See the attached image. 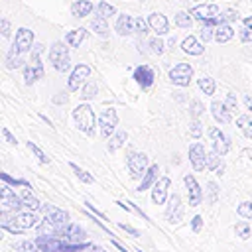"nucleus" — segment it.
Listing matches in <instances>:
<instances>
[{
    "instance_id": "f257e3e1",
    "label": "nucleus",
    "mask_w": 252,
    "mask_h": 252,
    "mask_svg": "<svg viewBox=\"0 0 252 252\" xmlns=\"http://www.w3.org/2000/svg\"><path fill=\"white\" fill-rule=\"evenodd\" d=\"M47 230H49L51 234H55V236L63 238L65 242L79 244V242H85V240H87V230H85L83 226L75 224V222H65V224H59V226L49 224V228H47ZM49 232H47V234H49Z\"/></svg>"
},
{
    "instance_id": "f03ea898",
    "label": "nucleus",
    "mask_w": 252,
    "mask_h": 252,
    "mask_svg": "<svg viewBox=\"0 0 252 252\" xmlns=\"http://www.w3.org/2000/svg\"><path fill=\"white\" fill-rule=\"evenodd\" d=\"M73 118H75V124H77V128L81 132H85L87 136H93L94 134L96 120H94V112H93V108L89 104H79L73 110Z\"/></svg>"
},
{
    "instance_id": "7ed1b4c3",
    "label": "nucleus",
    "mask_w": 252,
    "mask_h": 252,
    "mask_svg": "<svg viewBox=\"0 0 252 252\" xmlns=\"http://www.w3.org/2000/svg\"><path fill=\"white\" fill-rule=\"evenodd\" d=\"M33 47V32L28 30V28H20L16 32V37H14V43L8 51L6 57H18V55H24L26 51H32Z\"/></svg>"
},
{
    "instance_id": "20e7f679",
    "label": "nucleus",
    "mask_w": 252,
    "mask_h": 252,
    "mask_svg": "<svg viewBox=\"0 0 252 252\" xmlns=\"http://www.w3.org/2000/svg\"><path fill=\"white\" fill-rule=\"evenodd\" d=\"M49 61L51 65L59 71V73H67L71 69V59H69V49L61 43V41H55L51 47H49Z\"/></svg>"
},
{
    "instance_id": "39448f33",
    "label": "nucleus",
    "mask_w": 252,
    "mask_h": 252,
    "mask_svg": "<svg viewBox=\"0 0 252 252\" xmlns=\"http://www.w3.org/2000/svg\"><path fill=\"white\" fill-rule=\"evenodd\" d=\"M126 163H128V171L132 179H140L148 171V156L142 152H130Z\"/></svg>"
},
{
    "instance_id": "423d86ee",
    "label": "nucleus",
    "mask_w": 252,
    "mask_h": 252,
    "mask_svg": "<svg viewBox=\"0 0 252 252\" xmlns=\"http://www.w3.org/2000/svg\"><path fill=\"white\" fill-rule=\"evenodd\" d=\"M98 126H100V136L102 138H110L118 126V114L114 108H104L98 116Z\"/></svg>"
},
{
    "instance_id": "0eeeda50",
    "label": "nucleus",
    "mask_w": 252,
    "mask_h": 252,
    "mask_svg": "<svg viewBox=\"0 0 252 252\" xmlns=\"http://www.w3.org/2000/svg\"><path fill=\"white\" fill-rule=\"evenodd\" d=\"M193 77V67L189 63H177L169 69V81L177 87H187Z\"/></svg>"
},
{
    "instance_id": "6e6552de",
    "label": "nucleus",
    "mask_w": 252,
    "mask_h": 252,
    "mask_svg": "<svg viewBox=\"0 0 252 252\" xmlns=\"http://www.w3.org/2000/svg\"><path fill=\"white\" fill-rule=\"evenodd\" d=\"M41 213H43V222H47V224H53V226H59V224H65V222H69V213L67 211H63V209H59V207H55V205H49V203H45V205H41V209H39Z\"/></svg>"
},
{
    "instance_id": "1a4fd4ad",
    "label": "nucleus",
    "mask_w": 252,
    "mask_h": 252,
    "mask_svg": "<svg viewBox=\"0 0 252 252\" xmlns=\"http://www.w3.org/2000/svg\"><path fill=\"white\" fill-rule=\"evenodd\" d=\"M89 75H91V67L85 65V63H79V65L71 71V75H69L67 89H69V91H79V87H83V85L87 83Z\"/></svg>"
},
{
    "instance_id": "9d476101",
    "label": "nucleus",
    "mask_w": 252,
    "mask_h": 252,
    "mask_svg": "<svg viewBox=\"0 0 252 252\" xmlns=\"http://www.w3.org/2000/svg\"><path fill=\"white\" fill-rule=\"evenodd\" d=\"M209 138H211V142H213V150H217L220 156H226V154H228V150H230V140H228V136H226L220 128L211 126V128H209Z\"/></svg>"
},
{
    "instance_id": "9b49d317",
    "label": "nucleus",
    "mask_w": 252,
    "mask_h": 252,
    "mask_svg": "<svg viewBox=\"0 0 252 252\" xmlns=\"http://www.w3.org/2000/svg\"><path fill=\"white\" fill-rule=\"evenodd\" d=\"M0 205H2V211H14V213H18L22 207H24V203H22V199L10 189V183L8 185H4L2 187V197H0Z\"/></svg>"
},
{
    "instance_id": "f8f14e48",
    "label": "nucleus",
    "mask_w": 252,
    "mask_h": 252,
    "mask_svg": "<svg viewBox=\"0 0 252 252\" xmlns=\"http://www.w3.org/2000/svg\"><path fill=\"white\" fill-rule=\"evenodd\" d=\"M189 161H191L195 171H203L207 167V152H205V146L201 142H195L189 148Z\"/></svg>"
},
{
    "instance_id": "ddd939ff",
    "label": "nucleus",
    "mask_w": 252,
    "mask_h": 252,
    "mask_svg": "<svg viewBox=\"0 0 252 252\" xmlns=\"http://www.w3.org/2000/svg\"><path fill=\"white\" fill-rule=\"evenodd\" d=\"M165 219L171 224H177L183 219V205H181V197L177 193H173L169 197V203H167V209H165Z\"/></svg>"
},
{
    "instance_id": "4468645a",
    "label": "nucleus",
    "mask_w": 252,
    "mask_h": 252,
    "mask_svg": "<svg viewBox=\"0 0 252 252\" xmlns=\"http://www.w3.org/2000/svg\"><path fill=\"white\" fill-rule=\"evenodd\" d=\"M183 181H185V187H187V193H189V205H191V207L201 205V201H203V189H201V185L197 183V179L187 173V175L183 177Z\"/></svg>"
},
{
    "instance_id": "2eb2a0df",
    "label": "nucleus",
    "mask_w": 252,
    "mask_h": 252,
    "mask_svg": "<svg viewBox=\"0 0 252 252\" xmlns=\"http://www.w3.org/2000/svg\"><path fill=\"white\" fill-rule=\"evenodd\" d=\"M134 79L142 89H150L156 81V73L150 65H140V67L134 69Z\"/></svg>"
},
{
    "instance_id": "dca6fc26",
    "label": "nucleus",
    "mask_w": 252,
    "mask_h": 252,
    "mask_svg": "<svg viewBox=\"0 0 252 252\" xmlns=\"http://www.w3.org/2000/svg\"><path fill=\"white\" fill-rule=\"evenodd\" d=\"M169 185H171L169 177H159V179L154 183V187H152V201H154L156 205H163V203H165Z\"/></svg>"
},
{
    "instance_id": "f3484780",
    "label": "nucleus",
    "mask_w": 252,
    "mask_h": 252,
    "mask_svg": "<svg viewBox=\"0 0 252 252\" xmlns=\"http://www.w3.org/2000/svg\"><path fill=\"white\" fill-rule=\"evenodd\" d=\"M12 220H14V224H18L20 228H33V226H39V217L33 213V211H28V213H14V217H12Z\"/></svg>"
},
{
    "instance_id": "a211bd4d",
    "label": "nucleus",
    "mask_w": 252,
    "mask_h": 252,
    "mask_svg": "<svg viewBox=\"0 0 252 252\" xmlns=\"http://www.w3.org/2000/svg\"><path fill=\"white\" fill-rule=\"evenodd\" d=\"M148 24H150V28H152L158 35H165V33L169 32V22H167V18H165L163 14H159V12L150 14V16H148Z\"/></svg>"
},
{
    "instance_id": "6ab92c4d",
    "label": "nucleus",
    "mask_w": 252,
    "mask_h": 252,
    "mask_svg": "<svg viewBox=\"0 0 252 252\" xmlns=\"http://www.w3.org/2000/svg\"><path fill=\"white\" fill-rule=\"evenodd\" d=\"M220 14V10H219V6H215V4H199V6H195L193 10H191V16H195L197 20H201V22H205V20H209V18H217Z\"/></svg>"
},
{
    "instance_id": "aec40b11",
    "label": "nucleus",
    "mask_w": 252,
    "mask_h": 252,
    "mask_svg": "<svg viewBox=\"0 0 252 252\" xmlns=\"http://www.w3.org/2000/svg\"><path fill=\"white\" fill-rule=\"evenodd\" d=\"M211 112H213L215 120L220 122V124H228V122L232 120V112H230V108H228L224 102H220V100H215V102L211 104Z\"/></svg>"
},
{
    "instance_id": "412c9836",
    "label": "nucleus",
    "mask_w": 252,
    "mask_h": 252,
    "mask_svg": "<svg viewBox=\"0 0 252 252\" xmlns=\"http://www.w3.org/2000/svg\"><path fill=\"white\" fill-rule=\"evenodd\" d=\"M207 169H211L215 175H222L224 173V161H222V156L217 150L207 152Z\"/></svg>"
},
{
    "instance_id": "4be33fe9",
    "label": "nucleus",
    "mask_w": 252,
    "mask_h": 252,
    "mask_svg": "<svg viewBox=\"0 0 252 252\" xmlns=\"http://www.w3.org/2000/svg\"><path fill=\"white\" fill-rule=\"evenodd\" d=\"M134 22L136 18L128 16V14H118V20H116V32L120 35H128L134 32Z\"/></svg>"
},
{
    "instance_id": "5701e85b",
    "label": "nucleus",
    "mask_w": 252,
    "mask_h": 252,
    "mask_svg": "<svg viewBox=\"0 0 252 252\" xmlns=\"http://www.w3.org/2000/svg\"><path fill=\"white\" fill-rule=\"evenodd\" d=\"M181 49H183L185 53H189V55H201V53L205 51V45H203L195 35H189V37L183 39Z\"/></svg>"
},
{
    "instance_id": "b1692460",
    "label": "nucleus",
    "mask_w": 252,
    "mask_h": 252,
    "mask_svg": "<svg viewBox=\"0 0 252 252\" xmlns=\"http://www.w3.org/2000/svg\"><path fill=\"white\" fill-rule=\"evenodd\" d=\"M158 173H159V167H158L156 163H154V165H150V167H148V171H146V175L142 177V183L138 185V189H136V191H140V193H142V191L150 189V187L158 181Z\"/></svg>"
},
{
    "instance_id": "393cba45",
    "label": "nucleus",
    "mask_w": 252,
    "mask_h": 252,
    "mask_svg": "<svg viewBox=\"0 0 252 252\" xmlns=\"http://www.w3.org/2000/svg\"><path fill=\"white\" fill-rule=\"evenodd\" d=\"M93 8H94V4L89 2V0H77V2L71 4V12H73V16H77V18H85V16H89Z\"/></svg>"
},
{
    "instance_id": "a878e982",
    "label": "nucleus",
    "mask_w": 252,
    "mask_h": 252,
    "mask_svg": "<svg viewBox=\"0 0 252 252\" xmlns=\"http://www.w3.org/2000/svg\"><path fill=\"white\" fill-rule=\"evenodd\" d=\"M87 37V30L85 28H79V30H71L65 33V41L71 45V47H79L83 43V39Z\"/></svg>"
},
{
    "instance_id": "bb28decb",
    "label": "nucleus",
    "mask_w": 252,
    "mask_h": 252,
    "mask_svg": "<svg viewBox=\"0 0 252 252\" xmlns=\"http://www.w3.org/2000/svg\"><path fill=\"white\" fill-rule=\"evenodd\" d=\"M20 199H22L24 207H26V209H30V211H37V209H41V203H39V201L30 193V187H24V191H22Z\"/></svg>"
},
{
    "instance_id": "cd10ccee",
    "label": "nucleus",
    "mask_w": 252,
    "mask_h": 252,
    "mask_svg": "<svg viewBox=\"0 0 252 252\" xmlns=\"http://www.w3.org/2000/svg\"><path fill=\"white\" fill-rule=\"evenodd\" d=\"M232 35H234V30H232L228 24H220V26L215 30V39H217L219 43H226L228 39H232Z\"/></svg>"
},
{
    "instance_id": "c85d7f7f",
    "label": "nucleus",
    "mask_w": 252,
    "mask_h": 252,
    "mask_svg": "<svg viewBox=\"0 0 252 252\" xmlns=\"http://www.w3.org/2000/svg\"><path fill=\"white\" fill-rule=\"evenodd\" d=\"M43 77V69H37V67H32L30 63L26 65L24 69V79H26V85H33L37 79Z\"/></svg>"
},
{
    "instance_id": "c756f323",
    "label": "nucleus",
    "mask_w": 252,
    "mask_h": 252,
    "mask_svg": "<svg viewBox=\"0 0 252 252\" xmlns=\"http://www.w3.org/2000/svg\"><path fill=\"white\" fill-rule=\"evenodd\" d=\"M108 140H110V142H108V150H110V152H114V150H118V148H122V146H124V142L128 140V134H126L124 130H118V132H116V134H112Z\"/></svg>"
},
{
    "instance_id": "7c9ffc66",
    "label": "nucleus",
    "mask_w": 252,
    "mask_h": 252,
    "mask_svg": "<svg viewBox=\"0 0 252 252\" xmlns=\"http://www.w3.org/2000/svg\"><path fill=\"white\" fill-rule=\"evenodd\" d=\"M236 126L244 132V136H246V138H252V118H250L248 114L238 116V118H236Z\"/></svg>"
},
{
    "instance_id": "2f4dec72",
    "label": "nucleus",
    "mask_w": 252,
    "mask_h": 252,
    "mask_svg": "<svg viewBox=\"0 0 252 252\" xmlns=\"http://www.w3.org/2000/svg\"><path fill=\"white\" fill-rule=\"evenodd\" d=\"M14 248H16V252H43L39 246H37V242L33 240H20V242H16L14 244Z\"/></svg>"
},
{
    "instance_id": "473e14b6",
    "label": "nucleus",
    "mask_w": 252,
    "mask_h": 252,
    "mask_svg": "<svg viewBox=\"0 0 252 252\" xmlns=\"http://www.w3.org/2000/svg\"><path fill=\"white\" fill-rule=\"evenodd\" d=\"M96 91H98L96 83H94V81H87V83L83 85V89H81V98H83V100H91V98L96 96Z\"/></svg>"
},
{
    "instance_id": "72a5a7b5",
    "label": "nucleus",
    "mask_w": 252,
    "mask_h": 252,
    "mask_svg": "<svg viewBox=\"0 0 252 252\" xmlns=\"http://www.w3.org/2000/svg\"><path fill=\"white\" fill-rule=\"evenodd\" d=\"M91 28L98 33V35H102V37H106L108 35V26H106V18H100V16H94V20H93V24H91Z\"/></svg>"
},
{
    "instance_id": "f704fd0d",
    "label": "nucleus",
    "mask_w": 252,
    "mask_h": 252,
    "mask_svg": "<svg viewBox=\"0 0 252 252\" xmlns=\"http://www.w3.org/2000/svg\"><path fill=\"white\" fill-rule=\"evenodd\" d=\"M205 199H207V203L209 205H215L217 203V199H219V185L215 183V181H209L207 183V189H205Z\"/></svg>"
},
{
    "instance_id": "c9c22d12",
    "label": "nucleus",
    "mask_w": 252,
    "mask_h": 252,
    "mask_svg": "<svg viewBox=\"0 0 252 252\" xmlns=\"http://www.w3.org/2000/svg\"><path fill=\"white\" fill-rule=\"evenodd\" d=\"M94 10H96V16H100V18H108V16L116 14V8L112 4H108V2H98Z\"/></svg>"
},
{
    "instance_id": "e433bc0d",
    "label": "nucleus",
    "mask_w": 252,
    "mask_h": 252,
    "mask_svg": "<svg viewBox=\"0 0 252 252\" xmlns=\"http://www.w3.org/2000/svg\"><path fill=\"white\" fill-rule=\"evenodd\" d=\"M199 89H201L207 96H211V94L215 93V79H213V77H201V79H199Z\"/></svg>"
},
{
    "instance_id": "4c0bfd02",
    "label": "nucleus",
    "mask_w": 252,
    "mask_h": 252,
    "mask_svg": "<svg viewBox=\"0 0 252 252\" xmlns=\"http://www.w3.org/2000/svg\"><path fill=\"white\" fill-rule=\"evenodd\" d=\"M69 165H71V169L75 171V175H77V177H79V179H81L83 183H93V181H94V177H93V175H91L89 171L81 169V167H79L77 163H69Z\"/></svg>"
},
{
    "instance_id": "58836bf2",
    "label": "nucleus",
    "mask_w": 252,
    "mask_h": 252,
    "mask_svg": "<svg viewBox=\"0 0 252 252\" xmlns=\"http://www.w3.org/2000/svg\"><path fill=\"white\" fill-rule=\"evenodd\" d=\"M236 213H238L242 219L252 220V201H244V203H240L238 209H236Z\"/></svg>"
},
{
    "instance_id": "ea45409f",
    "label": "nucleus",
    "mask_w": 252,
    "mask_h": 252,
    "mask_svg": "<svg viewBox=\"0 0 252 252\" xmlns=\"http://www.w3.org/2000/svg\"><path fill=\"white\" fill-rule=\"evenodd\" d=\"M201 134H203V124L199 122V118H193L189 122V136L197 140V138H201Z\"/></svg>"
},
{
    "instance_id": "a19ab883",
    "label": "nucleus",
    "mask_w": 252,
    "mask_h": 252,
    "mask_svg": "<svg viewBox=\"0 0 252 252\" xmlns=\"http://www.w3.org/2000/svg\"><path fill=\"white\" fill-rule=\"evenodd\" d=\"M28 150H30V152H32V154H33L41 163H49V158H47V156L43 154V150H41L39 146H35L33 142H28Z\"/></svg>"
},
{
    "instance_id": "79ce46f5",
    "label": "nucleus",
    "mask_w": 252,
    "mask_h": 252,
    "mask_svg": "<svg viewBox=\"0 0 252 252\" xmlns=\"http://www.w3.org/2000/svg\"><path fill=\"white\" fill-rule=\"evenodd\" d=\"M234 230H236V236H240L242 240L250 238V224H248L246 220H240V222H236Z\"/></svg>"
},
{
    "instance_id": "37998d69",
    "label": "nucleus",
    "mask_w": 252,
    "mask_h": 252,
    "mask_svg": "<svg viewBox=\"0 0 252 252\" xmlns=\"http://www.w3.org/2000/svg\"><path fill=\"white\" fill-rule=\"evenodd\" d=\"M203 110H205V106H203V102H201V100L193 98V100L189 102V112H191V116H193V118H199V116L203 114Z\"/></svg>"
},
{
    "instance_id": "c03bdc74",
    "label": "nucleus",
    "mask_w": 252,
    "mask_h": 252,
    "mask_svg": "<svg viewBox=\"0 0 252 252\" xmlns=\"http://www.w3.org/2000/svg\"><path fill=\"white\" fill-rule=\"evenodd\" d=\"M240 39L242 41H252V18L244 20V28L240 32Z\"/></svg>"
},
{
    "instance_id": "a18cd8bd",
    "label": "nucleus",
    "mask_w": 252,
    "mask_h": 252,
    "mask_svg": "<svg viewBox=\"0 0 252 252\" xmlns=\"http://www.w3.org/2000/svg\"><path fill=\"white\" fill-rule=\"evenodd\" d=\"M0 177H2V181L10 183V185H14V187H30V183H28V181H24V179H16V177H10L8 173H0Z\"/></svg>"
},
{
    "instance_id": "49530a36",
    "label": "nucleus",
    "mask_w": 252,
    "mask_h": 252,
    "mask_svg": "<svg viewBox=\"0 0 252 252\" xmlns=\"http://www.w3.org/2000/svg\"><path fill=\"white\" fill-rule=\"evenodd\" d=\"M175 24H177L179 28H191V16H189L187 12H179V14L175 16Z\"/></svg>"
},
{
    "instance_id": "de8ad7c7",
    "label": "nucleus",
    "mask_w": 252,
    "mask_h": 252,
    "mask_svg": "<svg viewBox=\"0 0 252 252\" xmlns=\"http://www.w3.org/2000/svg\"><path fill=\"white\" fill-rule=\"evenodd\" d=\"M148 45H150V51H152V53H156V55H161V53H163V47H165V45H163V41H161V39H158V37H156V39H150V43H148Z\"/></svg>"
},
{
    "instance_id": "09e8293b",
    "label": "nucleus",
    "mask_w": 252,
    "mask_h": 252,
    "mask_svg": "<svg viewBox=\"0 0 252 252\" xmlns=\"http://www.w3.org/2000/svg\"><path fill=\"white\" fill-rule=\"evenodd\" d=\"M22 65H24L22 55H18V57H6V67H8V69H18V67H22Z\"/></svg>"
},
{
    "instance_id": "8fccbe9b",
    "label": "nucleus",
    "mask_w": 252,
    "mask_h": 252,
    "mask_svg": "<svg viewBox=\"0 0 252 252\" xmlns=\"http://www.w3.org/2000/svg\"><path fill=\"white\" fill-rule=\"evenodd\" d=\"M148 28H150V24L148 22H144L142 18H136V22H134V32H138V33H146L148 32Z\"/></svg>"
},
{
    "instance_id": "3c124183",
    "label": "nucleus",
    "mask_w": 252,
    "mask_h": 252,
    "mask_svg": "<svg viewBox=\"0 0 252 252\" xmlns=\"http://www.w3.org/2000/svg\"><path fill=\"white\" fill-rule=\"evenodd\" d=\"M224 104L230 108V112H236V110H238V100H236V96H234L232 93H228V94H226Z\"/></svg>"
},
{
    "instance_id": "603ef678",
    "label": "nucleus",
    "mask_w": 252,
    "mask_h": 252,
    "mask_svg": "<svg viewBox=\"0 0 252 252\" xmlns=\"http://www.w3.org/2000/svg\"><path fill=\"white\" fill-rule=\"evenodd\" d=\"M201 226H203V217H201V215H195V217L191 219V230H193V232H199Z\"/></svg>"
},
{
    "instance_id": "864d4df0",
    "label": "nucleus",
    "mask_w": 252,
    "mask_h": 252,
    "mask_svg": "<svg viewBox=\"0 0 252 252\" xmlns=\"http://www.w3.org/2000/svg\"><path fill=\"white\" fill-rule=\"evenodd\" d=\"M118 226L124 230V232H128V234H132L134 238H138L140 236V230H136L134 226H130V224H126V222H118Z\"/></svg>"
},
{
    "instance_id": "5fc2aeb1",
    "label": "nucleus",
    "mask_w": 252,
    "mask_h": 252,
    "mask_svg": "<svg viewBox=\"0 0 252 252\" xmlns=\"http://www.w3.org/2000/svg\"><path fill=\"white\" fill-rule=\"evenodd\" d=\"M213 37H215L213 30H211L209 26H203V30H201V39H203V41H209V39H213Z\"/></svg>"
},
{
    "instance_id": "6e6d98bb",
    "label": "nucleus",
    "mask_w": 252,
    "mask_h": 252,
    "mask_svg": "<svg viewBox=\"0 0 252 252\" xmlns=\"http://www.w3.org/2000/svg\"><path fill=\"white\" fill-rule=\"evenodd\" d=\"M85 207H87V209H89V211H91V213H93V215H94V217H100V219H102V220H104V219H106V215H104V213H100V211H98V209H96V207H94V205H91V203H89V201H87V203H85Z\"/></svg>"
},
{
    "instance_id": "4d7b16f0",
    "label": "nucleus",
    "mask_w": 252,
    "mask_h": 252,
    "mask_svg": "<svg viewBox=\"0 0 252 252\" xmlns=\"http://www.w3.org/2000/svg\"><path fill=\"white\" fill-rule=\"evenodd\" d=\"M0 26H2V35H4V37H10V22L4 18V20L0 22Z\"/></svg>"
},
{
    "instance_id": "13d9d810",
    "label": "nucleus",
    "mask_w": 252,
    "mask_h": 252,
    "mask_svg": "<svg viewBox=\"0 0 252 252\" xmlns=\"http://www.w3.org/2000/svg\"><path fill=\"white\" fill-rule=\"evenodd\" d=\"M2 134H4V138H6V140H8L10 144H18V140H16V138L12 136V132H10L8 128H2Z\"/></svg>"
},
{
    "instance_id": "bf43d9fd",
    "label": "nucleus",
    "mask_w": 252,
    "mask_h": 252,
    "mask_svg": "<svg viewBox=\"0 0 252 252\" xmlns=\"http://www.w3.org/2000/svg\"><path fill=\"white\" fill-rule=\"evenodd\" d=\"M89 252H106L102 246H98V244H93L91 248H89Z\"/></svg>"
},
{
    "instance_id": "052dcab7",
    "label": "nucleus",
    "mask_w": 252,
    "mask_h": 252,
    "mask_svg": "<svg viewBox=\"0 0 252 252\" xmlns=\"http://www.w3.org/2000/svg\"><path fill=\"white\" fill-rule=\"evenodd\" d=\"M244 102H246L248 110H252V96H250V94H244Z\"/></svg>"
},
{
    "instance_id": "680f3d73",
    "label": "nucleus",
    "mask_w": 252,
    "mask_h": 252,
    "mask_svg": "<svg viewBox=\"0 0 252 252\" xmlns=\"http://www.w3.org/2000/svg\"><path fill=\"white\" fill-rule=\"evenodd\" d=\"M112 244H114V246H116V248H118L120 252H128V250H126V248H124V246H122L120 242H116V240H112Z\"/></svg>"
},
{
    "instance_id": "e2e57ef3",
    "label": "nucleus",
    "mask_w": 252,
    "mask_h": 252,
    "mask_svg": "<svg viewBox=\"0 0 252 252\" xmlns=\"http://www.w3.org/2000/svg\"><path fill=\"white\" fill-rule=\"evenodd\" d=\"M39 118H41V120H45V122H47V126H51V120H49L45 114H39Z\"/></svg>"
}]
</instances>
